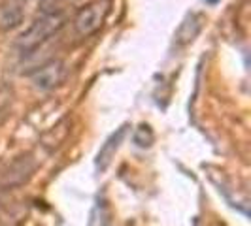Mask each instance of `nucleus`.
I'll list each match as a JSON object with an SVG mask.
<instances>
[{
	"label": "nucleus",
	"mask_w": 251,
	"mask_h": 226,
	"mask_svg": "<svg viewBox=\"0 0 251 226\" xmlns=\"http://www.w3.org/2000/svg\"><path fill=\"white\" fill-rule=\"evenodd\" d=\"M68 72H70V68L63 59H51L42 66H38L30 74V81L36 90L48 92V90H55L61 87L68 77Z\"/></svg>",
	"instance_id": "nucleus-3"
},
{
	"label": "nucleus",
	"mask_w": 251,
	"mask_h": 226,
	"mask_svg": "<svg viewBox=\"0 0 251 226\" xmlns=\"http://www.w3.org/2000/svg\"><path fill=\"white\" fill-rule=\"evenodd\" d=\"M66 25V13L63 10H51L42 13L32 25L17 38L15 47L21 55H30L40 49L46 42H50L55 34H59Z\"/></svg>",
	"instance_id": "nucleus-1"
},
{
	"label": "nucleus",
	"mask_w": 251,
	"mask_h": 226,
	"mask_svg": "<svg viewBox=\"0 0 251 226\" xmlns=\"http://www.w3.org/2000/svg\"><path fill=\"white\" fill-rule=\"evenodd\" d=\"M70 130H72V119H70V117H64V119H61L51 130H48V132L42 136L40 145L46 149V153H55V151L59 149L64 141L68 139Z\"/></svg>",
	"instance_id": "nucleus-6"
},
{
	"label": "nucleus",
	"mask_w": 251,
	"mask_h": 226,
	"mask_svg": "<svg viewBox=\"0 0 251 226\" xmlns=\"http://www.w3.org/2000/svg\"><path fill=\"white\" fill-rule=\"evenodd\" d=\"M123 134H125V128H119L117 134H112V138L102 145L100 153H99V158H97V168H99L100 172L102 170H106L108 164L112 162L113 155H115V151H117L119 143H121V139H123Z\"/></svg>",
	"instance_id": "nucleus-7"
},
{
	"label": "nucleus",
	"mask_w": 251,
	"mask_h": 226,
	"mask_svg": "<svg viewBox=\"0 0 251 226\" xmlns=\"http://www.w3.org/2000/svg\"><path fill=\"white\" fill-rule=\"evenodd\" d=\"M34 170H36V160L32 158V155L17 157L12 164H8V168L0 176V188H13L25 185L32 177Z\"/></svg>",
	"instance_id": "nucleus-4"
},
{
	"label": "nucleus",
	"mask_w": 251,
	"mask_h": 226,
	"mask_svg": "<svg viewBox=\"0 0 251 226\" xmlns=\"http://www.w3.org/2000/svg\"><path fill=\"white\" fill-rule=\"evenodd\" d=\"M112 12V0H91L74 15V30L79 38H91L100 30Z\"/></svg>",
	"instance_id": "nucleus-2"
},
{
	"label": "nucleus",
	"mask_w": 251,
	"mask_h": 226,
	"mask_svg": "<svg viewBox=\"0 0 251 226\" xmlns=\"http://www.w3.org/2000/svg\"><path fill=\"white\" fill-rule=\"evenodd\" d=\"M26 0H2L0 2V32H10L23 23Z\"/></svg>",
	"instance_id": "nucleus-5"
}]
</instances>
